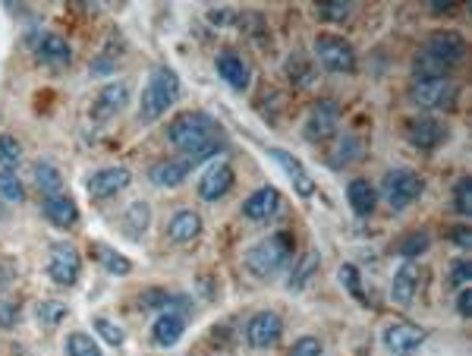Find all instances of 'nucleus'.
<instances>
[{
  "label": "nucleus",
  "instance_id": "f257e3e1",
  "mask_svg": "<svg viewBox=\"0 0 472 356\" xmlns=\"http://www.w3.org/2000/svg\"><path fill=\"white\" fill-rule=\"evenodd\" d=\"M167 139H170L173 148H180L189 168H193V164L205 161L208 155H214L220 148V127L214 117L202 114V111H183L167 127Z\"/></svg>",
  "mask_w": 472,
  "mask_h": 356
},
{
  "label": "nucleus",
  "instance_id": "f03ea898",
  "mask_svg": "<svg viewBox=\"0 0 472 356\" xmlns=\"http://www.w3.org/2000/svg\"><path fill=\"white\" fill-rule=\"evenodd\" d=\"M180 98V76L173 73L170 67H158L148 76L145 88H142V101H139V120L142 123H154L167 114L173 101Z\"/></svg>",
  "mask_w": 472,
  "mask_h": 356
},
{
  "label": "nucleus",
  "instance_id": "7ed1b4c3",
  "mask_svg": "<svg viewBox=\"0 0 472 356\" xmlns=\"http://www.w3.org/2000/svg\"><path fill=\"white\" fill-rule=\"evenodd\" d=\"M293 259V236L290 234H274L265 236L261 243H255L246 253V265L255 277H271L284 269Z\"/></svg>",
  "mask_w": 472,
  "mask_h": 356
},
{
  "label": "nucleus",
  "instance_id": "20e7f679",
  "mask_svg": "<svg viewBox=\"0 0 472 356\" xmlns=\"http://www.w3.org/2000/svg\"><path fill=\"white\" fill-rule=\"evenodd\" d=\"M460 98V86L451 76H435V79H416L410 86V101L426 111H451Z\"/></svg>",
  "mask_w": 472,
  "mask_h": 356
},
{
  "label": "nucleus",
  "instance_id": "39448f33",
  "mask_svg": "<svg viewBox=\"0 0 472 356\" xmlns=\"http://www.w3.org/2000/svg\"><path fill=\"white\" fill-rule=\"evenodd\" d=\"M422 189H426L422 177L416 174V170H410V168L387 170L385 180H381V193H385L387 205H391L393 211L410 209L412 202H416V199L422 195Z\"/></svg>",
  "mask_w": 472,
  "mask_h": 356
},
{
  "label": "nucleus",
  "instance_id": "423d86ee",
  "mask_svg": "<svg viewBox=\"0 0 472 356\" xmlns=\"http://www.w3.org/2000/svg\"><path fill=\"white\" fill-rule=\"evenodd\" d=\"M47 275H51L54 284L61 287H73L82 275V256L73 243H54L51 256H47Z\"/></svg>",
  "mask_w": 472,
  "mask_h": 356
},
{
  "label": "nucleus",
  "instance_id": "0eeeda50",
  "mask_svg": "<svg viewBox=\"0 0 472 356\" xmlns=\"http://www.w3.org/2000/svg\"><path fill=\"white\" fill-rule=\"evenodd\" d=\"M315 57L331 73H352L356 70V47L340 35H319L315 38Z\"/></svg>",
  "mask_w": 472,
  "mask_h": 356
},
{
  "label": "nucleus",
  "instance_id": "6e6552de",
  "mask_svg": "<svg viewBox=\"0 0 472 356\" xmlns=\"http://www.w3.org/2000/svg\"><path fill=\"white\" fill-rule=\"evenodd\" d=\"M422 51H426V54L432 57V61L447 73V70L457 67V63L463 61L466 41L460 38L457 32H435L432 38L426 41V47H422Z\"/></svg>",
  "mask_w": 472,
  "mask_h": 356
},
{
  "label": "nucleus",
  "instance_id": "1a4fd4ad",
  "mask_svg": "<svg viewBox=\"0 0 472 356\" xmlns=\"http://www.w3.org/2000/svg\"><path fill=\"white\" fill-rule=\"evenodd\" d=\"M280 335H284V322H280L277 312H268V310L255 312L246 322V341H249V347H255V350L274 347V344L280 341Z\"/></svg>",
  "mask_w": 472,
  "mask_h": 356
},
{
  "label": "nucleus",
  "instance_id": "9d476101",
  "mask_svg": "<svg viewBox=\"0 0 472 356\" xmlns=\"http://www.w3.org/2000/svg\"><path fill=\"white\" fill-rule=\"evenodd\" d=\"M422 344H426V328H419V325L393 322L385 328V347L393 356H412Z\"/></svg>",
  "mask_w": 472,
  "mask_h": 356
},
{
  "label": "nucleus",
  "instance_id": "9b49d317",
  "mask_svg": "<svg viewBox=\"0 0 472 356\" xmlns=\"http://www.w3.org/2000/svg\"><path fill=\"white\" fill-rule=\"evenodd\" d=\"M337 120H340L337 101H331V98L319 101V104L312 108V114H309V120H306V136L312 142L331 139V136L337 133Z\"/></svg>",
  "mask_w": 472,
  "mask_h": 356
},
{
  "label": "nucleus",
  "instance_id": "f8f14e48",
  "mask_svg": "<svg viewBox=\"0 0 472 356\" xmlns=\"http://www.w3.org/2000/svg\"><path fill=\"white\" fill-rule=\"evenodd\" d=\"M129 180H133V174L127 168H101L88 177L86 189L92 199H111V195L123 193L129 186Z\"/></svg>",
  "mask_w": 472,
  "mask_h": 356
},
{
  "label": "nucleus",
  "instance_id": "ddd939ff",
  "mask_svg": "<svg viewBox=\"0 0 472 356\" xmlns=\"http://www.w3.org/2000/svg\"><path fill=\"white\" fill-rule=\"evenodd\" d=\"M127 101H129V86H127V82H123V79L107 82V86L98 92V98H95V108H92L95 120H111L113 114H120Z\"/></svg>",
  "mask_w": 472,
  "mask_h": 356
},
{
  "label": "nucleus",
  "instance_id": "4468645a",
  "mask_svg": "<svg viewBox=\"0 0 472 356\" xmlns=\"http://www.w3.org/2000/svg\"><path fill=\"white\" fill-rule=\"evenodd\" d=\"M233 180H236V174H233L230 164L218 161L214 168H208V174L199 180V195H202V199H208V202L224 199V195L233 189Z\"/></svg>",
  "mask_w": 472,
  "mask_h": 356
},
{
  "label": "nucleus",
  "instance_id": "2eb2a0df",
  "mask_svg": "<svg viewBox=\"0 0 472 356\" xmlns=\"http://www.w3.org/2000/svg\"><path fill=\"white\" fill-rule=\"evenodd\" d=\"M271 158L280 164V168H284V174L290 177L293 189H296V193H300L302 199L315 195V180H312V177H309V170L302 168L300 158H293L290 152H284V148H271Z\"/></svg>",
  "mask_w": 472,
  "mask_h": 356
},
{
  "label": "nucleus",
  "instance_id": "dca6fc26",
  "mask_svg": "<svg viewBox=\"0 0 472 356\" xmlns=\"http://www.w3.org/2000/svg\"><path fill=\"white\" fill-rule=\"evenodd\" d=\"M444 127H441L435 117H419V120H410L406 123V139L412 142L416 148H422V152H432V148H438L441 142H444Z\"/></svg>",
  "mask_w": 472,
  "mask_h": 356
},
{
  "label": "nucleus",
  "instance_id": "f3484780",
  "mask_svg": "<svg viewBox=\"0 0 472 356\" xmlns=\"http://www.w3.org/2000/svg\"><path fill=\"white\" fill-rule=\"evenodd\" d=\"M280 211V193L274 186H259L246 202H243V215L249 221H268Z\"/></svg>",
  "mask_w": 472,
  "mask_h": 356
},
{
  "label": "nucleus",
  "instance_id": "a211bd4d",
  "mask_svg": "<svg viewBox=\"0 0 472 356\" xmlns=\"http://www.w3.org/2000/svg\"><path fill=\"white\" fill-rule=\"evenodd\" d=\"M183 331H186V319H183V312L164 310L158 316V322L152 325V341L158 344V347H173V344H180Z\"/></svg>",
  "mask_w": 472,
  "mask_h": 356
},
{
  "label": "nucleus",
  "instance_id": "6ab92c4d",
  "mask_svg": "<svg viewBox=\"0 0 472 356\" xmlns=\"http://www.w3.org/2000/svg\"><path fill=\"white\" fill-rule=\"evenodd\" d=\"M189 177V161L186 158H164V161H154L152 168H148V180L154 183V186H180L183 180Z\"/></svg>",
  "mask_w": 472,
  "mask_h": 356
},
{
  "label": "nucleus",
  "instance_id": "aec40b11",
  "mask_svg": "<svg viewBox=\"0 0 472 356\" xmlns=\"http://www.w3.org/2000/svg\"><path fill=\"white\" fill-rule=\"evenodd\" d=\"M218 73L220 79L227 82L230 88H236V92H243V88H249V63L243 61L236 51H220L218 54Z\"/></svg>",
  "mask_w": 472,
  "mask_h": 356
},
{
  "label": "nucleus",
  "instance_id": "412c9836",
  "mask_svg": "<svg viewBox=\"0 0 472 356\" xmlns=\"http://www.w3.org/2000/svg\"><path fill=\"white\" fill-rule=\"evenodd\" d=\"M41 211H45V218L54 224V228H73L76 221H79V205H76L70 195H47L45 205H41Z\"/></svg>",
  "mask_w": 472,
  "mask_h": 356
},
{
  "label": "nucleus",
  "instance_id": "4be33fe9",
  "mask_svg": "<svg viewBox=\"0 0 472 356\" xmlns=\"http://www.w3.org/2000/svg\"><path fill=\"white\" fill-rule=\"evenodd\" d=\"M416 290H419V269L412 262H406L403 269L393 275L391 281V296L397 306H410L412 300H416Z\"/></svg>",
  "mask_w": 472,
  "mask_h": 356
},
{
  "label": "nucleus",
  "instance_id": "5701e85b",
  "mask_svg": "<svg viewBox=\"0 0 472 356\" xmlns=\"http://www.w3.org/2000/svg\"><path fill=\"white\" fill-rule=\"evenodd\" d=\"M199 234H202V218L189 209L177 211V215L170 218V224H167V236H170L173 243H193Z\"/></svg>",
  "mask_w": 472,
  "mask_h": 356
},
{
  "label": "nucleus",
  "instance_id": "b1692460",
  "mask_svg": "<svg viewBox=\"0 0 472 356\" xmlns=\"http://www.w3.org/2000/svg\"><path fill=\"white\" fill-rule=\"evenodd\" d=\"M38 57L45 63H51V67H67L70 61H73V47L67 45V38H61V35H41L38 41Z\"/></svg>",
  "mask_w": 472,
  "mask_h": 356
},
{
  "label": "nucleus",
  "instance_id": "393cba45",
  "mask_svg": "<svg viewBox=\"0 0 472 356\" xmlns=\"http://www.w3.org/2000/svg\"><path fill=\"white\" fill-rule=\"evenodd\" d=\"M346 199H350L356 215H372L375 202H378V193H375V186L368 180L356 177V180H350V186H346Z\"/></svg>",
  "mask_w": 472,
  "mask_h": 356
},
{
  "label": "nucleus",
  "instance_id": "a878e982",
  "mask_svg": "<svg viewBox=\"0 0 472 356\" xmlns=\"http://www.w3.org/2000/svg\"><path fill=\"white\" fill-rule=\"evenodd\" d=\"M148 224H152V205H148V202H133V205H127L123 228H127V234L133 236V240H139V236L145 234Z\"/></svg>",
  "mask_w": 472,
  "mask_h": 356
},
{
  "label": "nucleus",
  "instance_id": "bb28decb",
  "mask_svg": "<svg viewBox=\"0 0 472 356\" xmlns=\"http://www.w3.org/2000/svg\"><path fill=\"white\" fill-rule=\"evenodd\" d=\"M362 142L356 139L352 133H344V136H337V145H334V152H331V164L334 168H346V164H352V161H360L362 158Z\"/></svg>",
  "mask_w": 472,
  "mask_h": 356
},
{
  "label": "nucleus",
  "instance_id": "cd10ccee",
  "mask_svg": "<svg viewBox=\"0 0 472 356\" xmlns=\"http://www.w3.org/2000/svg\"><path fill=\"white\" fill-rule=\"evenodd\" d=\"M35 180H38V189L45 193V199H47V195H61L63 177H61V170L54 168V164H47V161L35 164Z\"/></svg>",
  "mask_w": 472,
  "mask_h": 356
},
{
  "label": "nucleus",
  "instance_id": "c85d7f7f",
  "mask_svg": "<svg viewBox=\"0 0 472 356\" xmlns=\"http://www.w3.org/2000/svg\"><path fill=\"white\" fill-rule=\"evenodd\" d=\"M92 253H98V262L104 265L107 271H111V275H129V271H133V265H129V259L127 256H120V253H113L111 246H101V243H95L92 246Z\"/></svg>",
  "mask_w": 472,
  "mask_h": 356
},
{
  "label": "nucleus",
  "instance_id": "c756f323",
  "mask_svg": "<svg viewBox=\"0 0 472 356\" xmlns=\"http://www.w3.org/2000/svg\"><path fill=\"white\" fill-rule=\"evenodd\" d=\"M315 269H319V256L315 253H306V256H300V262H296V269H293L290 281H286V287L290 290H302L309 284V277L315 275Z\"/></svg>",
  "mask_w": 472,
  "mask_h": 356
},
{
  "label": "nucleus",
  "instance_id": "7c9ffc66",
  "mask_svg": "<svg viewBox=\"0 0 472 356\" xmlns=\"http://www.w3.org/2000/svg\"><path fill=\"white\" fill-rule=\"evenodd\" d=\"M428 243H432V240H428L426 230H410V234H406L403 240H400L397 253L406 259V262H412V259H416V256H422V253H426Z\"/></svg>",
  "mask_w": 472,
  "mask_h": 356
},
{
  "label": "nucleus",
  "instance_id": "2f4dec72",
  "mask_svg": "<svg viewBox=\"0 0 472 356\" xmlns=\"http://www.w3.org/2000/svg\"><path fill=\"white\" fill-rule=\"evenodd\" d=\"M67 356H104V353H101V347L95 344L92 335L73 331V335L67 337Z\"/></svg>",
  "mask_w": 472,
  "mask_h": 356
},
{
  "label": "nucleus",
  "instance_id": "473e14b6",
  "mask_svg": "<svg viewBox=\"0 0 472 356\" xmlns=\"http://www.w3.org/2000/svg\"><path fill=\"white\" fill-rule=\"evenodd\" d=\"M22 161V145L13 136H0V170H13Z\"/></svg>",
  "mask_w": 472,
  "mask_h": 356
},
{
  "label": "nucleus",
  "instance_id": "72a5a7b5",
  "mask_svg": "<svg viewBox=\"0 0 472 356\" xmlns=\"http://www.w3.org/2000/svg\"><path fill=\"white\" fill-rule=\"evenodd\" d=\"M0 195L7 202H22L26 199V186L13 170H0Z\"/></svg>",
  "mask_w": 472,
  "mask_h": 356
},
{
  "label": "nucleus",
  "instance_id": "f704fd0d",
  "mask_svg": "<svg viewBox=\"0 0 472 356\" xmlns=\"http://www.w3.org/2000/svg\"><path fill=\"white\" fill-rule=\"evenodd\" d=\"M63 316H67V306H63L61 300H45V302H38V322L47 325V328L61 325Z\"/></svg>",
  "mask_w": 472,
  "mask_h": 356
},
{
  "label": "nucleus",
  "instance_id": "c9c22d12",
  "mask_svg": "<svg viewBox=\"0 0 472 356\" xmlns=\"http://www.w3.org/2000/svg\"><path fill=\"white\" fill-rule=\"evenodd\" d=\"M170 306V294L161 287H148L139 294V310H167Z\"/></svg>",
  "mask_w": 472,
  "mask_h": 356
},
{
  "label": "nucleus",
  "instance_id": "e433bc0d",
  "mask_svg": "<svg viewBox=\"0 0 472 356\" xmlns=\"http://www.w3.org/2000/svg\"><path fill=\"white\" fill-rule=\"evenodd\" d=\"M453 205H457L460 215H469L472 211V180L469 177H463V180L457 183V189H453Z\"/></svg>",
  "mask_w": 472,
  "mask_h": 356
},
{
  "label": "nucleus",
  "instance_id": "4c0bfd02",
  "mask_svg": "<svg viewBox=\"0 0 472 356\" xmlns=\"http://www.w3.org/2000/svg\"><path fill=\"white\" fill-rule=\"evenodd\" d=\"M95 328H98V331H101V337H104L107 344H113V347H120V344H123V331H120V325H113L111 319L98 316V319H95Z\"/></svg>",
  "mask_w": 472,
  "mask_h": 356
},
{
  "label": "nucleus",
  "instance_id": "58836bf2",
  "mask_svg": "<svg viewBox=\"0 0 472 356\" xmlns=\"http://www.w3.org/2000/svg\"><path fill=\"white\" fill-rule=\"evenodd\" d=\"M350 4H340V0H331V4H321L319 7V16L321 20H331V22H344L346 16H350Z\"/></svg>",
  "mask_w": 472,
  "mask_h": 356
},
{
  "label": "nucleus",
  "instance_id": "ea45409f",
  "mask_svg": "<svg viewBox=\"0 0 472 356\" xmlns=\"http://www.w3.org/2000/svg\"><path fill=\"white\" fill-rule=\"evenodd\" d=\"M286 70H290V76L300 82V86H309V82H312V67H309V63H302L300 54H293V61L286 63Z\"/></svg>",
  "mask_w": 472,
  "mask_h": 356
},
{
  "label": "nucleus",
  "instance_id": "a19ab883",
  "mask_svg": "<svg viewBox=\"0 0 472 356\" xmlns=\"http://www.w3.org/2000/svg\"><path fill=\"white\" fill-rule=\"evenodd\" d=\"M340 281L346 284V290H350L356 300H366V296H362V287H360V271H356V265H344V269H340Z\"/></svg>",
  "mask_w": 472,
  "mask_h": 356
},
{
  "label": "nucleus",
  "instance_id": "79ce46f5",
  "mask_svg": "<svg viewBox=\"0 0 472 356\" xmlns=\"http://www.w3.org/2000/svg\"><path fill=\"white\" fill-rule=\"evenodd\" d=\"M321 353H325V350H321L319 337H300L290 350V356H321Z\"/></svg>",
  "mask_w": 472,
  "mask_h": 356
},
{
  "label": "nucleus",
  "instance_id": "37998d69",
  "mask_svg": "<svg viewBox=\"0 0 472 356\" xmlns=\"http://www.w3.org/2000/svg\"><path fill=\"white\" fill-rule=\"evenodd\" d=\"M469 277H472L469 262H453V271H451V281H453V287H460V290H463L466 284H469Z\"/></svg>",
  "mask_w": 472,
  "mask_h": 356
},
{
  "label": "nucleus",
  "instance_id": "c03bdc74",
  "mask_svg": "<svg viewBox=\"0 0 472 356\" xmlns=\"http://www.w3.org/2000/svg\"><path fill=\"white\" fill-rule=\"evenodd\" d=\"M16 322H20V306L0 302V328H13Z\"/></svg>",
  "mask_w": 472,
  "mask_h": 356
},
{
  "label": "nucleus",
  "instance_id": "a18cd8bd",
  "mask_svg": "<svg viewBox=\"0 0 472 356\" xmlns=\"http://www.w3.org/2000/svg\"><path fill=\"white\" fill-rule=\"evenodd\" d=\"M457 310H460V316H469V312H472V290H469V287L460 290V296H457Z\"/></svg>",
  "mask_w": 472,
  "mask_h": 356
},
{
  "label": "nucleus",
  "instance_id": "49530a36",
  "mask_svg": "<svg viewBox=\"0 0 472 356\" xmlns=\"http://www.w3.org/2000/svg\"><path fill=\"white\" fill-rule=\"evenodd\" d=\"M230 20H233L230 10H211V13H208V22H214V26H220V22H230Z\"/></svg>",
  "mask_w": 472,
  "mask_h": 356
},
{
  "label": "nucleus",
  "instance_id": "de8ad7c7",
  "mask_svg": "<svg viewBox=\"0 0 472 356\" xmlns=\"http://www.w3.org/2000/svg\"><path fill=\"white\" fill-rule=\"evenodd\" d=\"M10 277H13V269H10V262H0V290L7 287Z\"/></svg>",
  "mask_w": 472,
  "mask_h": 356
},
{
  "label": "nucleus",
  "instance_id": "09e8293b",
  "mask_svg": "<svg viewBox=\"0 0 472 356\" xmlns=\"http://www.w3.org/2000/svg\"><path fill=\"white\" fill-rule=\"evenodd\" d=\"M453 240H457L463 249H469V234H466V228H457V234H453Z\"/></svg>",
  "mask_w": 472,
  "mask_h": 356
}]
</instances>
